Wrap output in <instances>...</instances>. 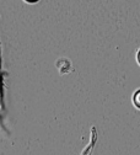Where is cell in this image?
<instances>
[{"label":"cell","mask_w":140,"mask_h":155,"mask_svg":"<svg viewBox=\"0 0 140 155\" xmlns=\"http://www.w3.org/2000/svg\"><path fill=\"white\" fill-rule=\"evenodd\" d=\"M134 104H135L138 107H140V91H138V92L134 95Z\"/></svg>","instance_id":"6da1fadb"},{"label":"cell","mask_w":140,"mask_h":155,"mask_svg":"<svg viewBox=\"0 0 140 155\" xmlns=\"http://www.w3.org/2000/svg\"><path fill=\"white\" fill-rule=\"evenodd\" d=\"M138 62H139V63H140V52H139V53H138Z\"/></svg>","instance_id":"7a4b0ae2"}]
</instances>
